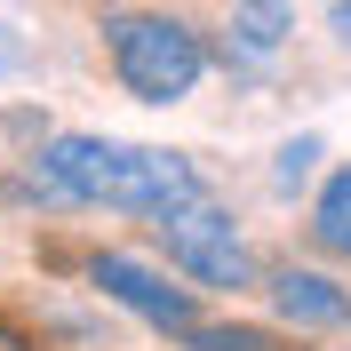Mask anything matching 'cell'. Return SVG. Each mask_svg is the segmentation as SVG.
<instances>
[{"label":"cell","instance_id":"30bf717a","mask_svg":"<svg viewBox=\"0 0 351 351\" xmlns=\"http://www.w3.org/2000/svg\"><path fill=\"white\" fill-rule=\"evenodd\" d=\"M0 351H32V335H24L16 319H0Z\"/></svg>","mask_w":351,"mask_h":351},{"label":"cell","instance_id":"6da1fadb","mask_svg":"<svg viewBox=\"0 0 351 351\" xmlns=\"http://www.w3.org/2000/svg\"><path fill=\"white\" fill-rule=\"evenodd\" d=\"M32 168H40L64 199L120 208V216H168L176 199L199 192V176H192L184 152H160V144H112V136H56Z\"/></svg>","mask_w":351,"mask_h":351},{"label":"cell","instance_id":"52a82bcc","mask_svg":"<svg viewBox=\"0 0 351 351\" xmlns=\"http://www.w3.org/2000/svg\"><path fill=\"white\" fill-rule=\"evenodd\" d=\"M311 240L335 247V256H351V168L328 176V192H319V208H311Z\"/></svg>","mask_w":351,"mask_h":351},{"label":"cell","instance_id":"9c48e42d","mask_svg":"<svg viewBox=\"0 0 351 351\" xmlns=\"http://www.w3.org/2000/svg\"><path fill=\"white\" fill-rule=\"evenodd\" d=\"M311 160H319V144H311V136H304V144H287V152H280V192H295V184H304Z\"/></svg>","mask_w":351,"mask_h":351},{"label":"cell","instance_id":"8992f818","mask_svg":"<svg viewBox=\"0 0 351 351\" xmlns=\"http://www.w3.org/2000/svg\"><path fill=\"white\" fill-rule=\"evenodd\" d=\"M287 24H295V8H287V0H247L240 16H232V40H240L247 56H271V48L287 40Z\"/></svg>","mask_w":351,"mask_h":351},{"label":"cell","instance_id":"7a4b0ae2","mask_svg":"<svg viewBox=\"0 0 351 351\" xmlns=\"http://www.w3.org/2000/svg\"><path fill=\"white\" fill-rule=\"evenodd\" d=\"M104 48H112V72L128 96L144 104H184L208 72V48L184 16H160V8H120L104 16Z\"/></svg>","mask_w":351,"mask_h":351},{"label":"cell","instance_id":"5b68a950","mask_svg":"<svg viewBox=\"0 0 351 351\" xmlns=\"http://www.w3.org/2000/svg\"><path fill=\"white\" fill-rule=\"evenodd\" d=\"M271 311L287 328H351V287H335L328 271H295L287 263L271 280Z\"/></svg>","mask_w":351,"mask_h":351},{"label":"cell","instance_id":"8fae6325","mask_svg":"<svg viewBox=\"0 0 351 351\" xmlns=\"http://www.w3.org/2000/svg\"><path fill=\"white\" fill-rule=\"evenodd\" d=\"M328 24H335V40L351 48V0H335V16H328Z\"/></svg>","mask_w":351,"mask_h":351},{"label":"cell","instance_id":"277c9868","mask_svg":"<svg viewBox=\"0 0 351 351\" xmlns=\"http://www.w3.org/2000/svg\"><path fill=\"white\" fill-rule=\"evenodd\" d=\"M88 280L104 287L112 304H128L136 319L168 328V335H184V328H192V287H168L160 271H144L136 256H88Z\"/></svg>","mask_w":351,"mask_h":351},{"label":"cell","instance_id":"ba28073f","mask_svg":"<svg viewBox=\"0 0 351 351\" xmlns=\"http://www.w3.org/2000/svg\"><path fill=\"white\" fill-rule=\"evenodd\" d=\"M184 343L192 351H295L287 335H271V328H199V319L184 328Z\"/></svg>","mask_w":351,"mask_h":351},{"label":"cell","instance_id":"3957f363","mask_svg":"<svg viewBox=\"0 0 351 351\" xmlns=\"http://www.w3.org/2000/svg\"><path fill=\"white\" fill-rule=\"evenodd\" d=\"M152 232H160V247H168V263L176 271H192L199 287H247V247H240V232H232V216L223 208H208V199H176L168 216H152Z\"/></svg>","mask_w":351,"mask_h":351}]
</instances>
